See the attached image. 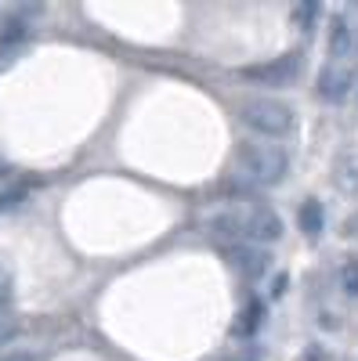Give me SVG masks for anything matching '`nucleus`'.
<instances>
[{
	"mask_svg": "<svg viewBox=\"0 0 358 361\" xmlns=\"http://www.w3.org/2000/svg\"><path fill=\"white\" fill-rule=\"evenodd\" d=\"M235 163L243 170V177H250L253 185H282L290 173V152L282 145H264V141H243L235 148Z\"/></svg>",
	"mask_w": 358,
	"mask_h": 361,
	"instance_id": "nucleus-1",
	"label": "nucleus"
},
{
	"mask_svg": "<svg viewBox=\"0 0 358 361\" xmlns=\"http://www.w3.org/2000/svg\"><path fill=\"white\" fill-rule=\"evenodd\" d=\"M239 119H243V127H250L261 137H286L297 123V112L282 98L257 94V98H246L239 105Z\"/></svg>",
	"mask_w": 358,
	"mask_h": 361,
	"instance_id": "nucleus-2",
	"label": "nucleus"
},
{
	"mask_svg": "<svg viewBox=\"0 0 358 361\" xmlns=\"http://www.w3.org/2000/svg\"><path fill=\"white\" fill-rule=\"evenodd\" d=\"M239 221H243V243L261 246V250L279 243V238L286 235V224L279 217V209L264 206V202H246L243 209H239Z\"/></svg>",
	"mask_w": 358,
	"mask_h": 361,
	"instance_id": "nucleus-3",
	"label": "nucleus"
},
{
	"mask_svg": "<svg viewBox=\"0 0 358 361\" xmlns=\"http://www.w3.org/2000/svg\"><path fill=\"white\" fill-rule=\"evenodd\" d=\"M301 73V54L290 51L282 58H272V62H261V66H246L239 69V76L250 80V83H261V87H290Z\"/></svg>",
	"mask_w": 358,
	"mask_h": 361,
	"instance_id": "nucleus-4",
	"label": "nucleus"
},
{
	"mask_svg": "<svg viewBox=\"0 0 358 361\" xmlns=\"http://www.w3.org/2000/svg\"><path fill=\"white\" fill-rule=\"evenodd\" d=\"M225 260H228V267L235 271V275H243V279H250V282H257L264 271H268V264H272L268 250L250 246V243H235V246H228V250H225Z\"/></svg>",
	"mask_w": 358,
	"mask_h": 361,
	"instance_id": "nucleus-5",
	"label": "nucleus"
},
{
	"mask_svg": "<svg viewBox=\"0 0 358 361\" xmlns=\"http://www.w3.org/2000/svg\"><path fill=\"white\" fill-rule=\"evenodd\" d=\"M315 87H318V98H322V102H344V98L351 94V87H354V76H351L344 66L330 62V66H322Z\"/></svg>",
	"mask_w": 358,
	"mask_h": 361,
	"instance_id": "nucleus-6",
	"label": "nucleus"
},
{
	"mask_svg": "<svg viewBox=\"0 0 358 361\" xmlns=\"http://www.w3.org/2000/svg\"><path fill=\"white\" fill-rule=\"evenodd\" d=\"M206 228H210V238L214 243H221L225 250L243 243V221H239V209H221V214H214L210 221H206Z\"/></svg>",
	"mask_w": 358,
	"mask_h": 361,
	"instance_id": "nucleus-7",
	"label": "nucleus"
},
{
	"mask_svg": "<svg viewBox=\"0 0 358 361\" xmlns=\"http://www.w3.org/2000/svg\"><path fill=\"white\" fill-rule=\"evenodd\" d=\"M264 314H268V307H264V300H250V304L235 314V322H232V336L235 340H253L257 336V329L264 325Z\"/></svg>",
	"mask_w": 358,
	"mask_h": 361,
	"instance_id": "nucleus-8",
	"label": "nucleus"
},
{
	"mask_svg": "<svg viewBox=\"0 0 358 361\" xmlns=\"http://www.w3.org/2000/svg\"><path fill=\"white\" fill-rule=\"evenodd\" d=\"M326 47H330V58H347L354 51V33H351V25L347 18H333L330 22V40H326Z\"/></svg>",
	"mask_w": 358,
	"mask_h": 361,
	"instance_id": "nucleus-9",
	"label": "nucleus"
},
{
	"mask_svg": "<svg viewBox=\"0 0 358 361\" xmlns=\"http://www.w3.org/2000/svg\"><path fill=\"white\" fill-rule=\"evenodd\" d=\"M297 224H301V231L308 238H318L326 231V209H322V202L318 199H304L301 214H297Z\"/></svg>",
	"mask_w": 358,
	"mask_h": 361,
	"instance_id": "nucleus-10",
	"label": "nucleus"
},
{
	"mask_svg": "<svg viewBox=\"0 0 358 361\" xmlns=\"http://www.w3.org/2000/svg\"><path fill=\"white\" fill-rule=\"evenodd\" d=\"M25 37H29V22H22V18H8L4 25H0V54L11 51V47H18Z\"/></svg>",
	"mask_w": 358,
	"mask_h": 361,
	"instance_id": "nucleus-11",
	"label": "nucleus"
},
{
	"mask_svg": "<svg viewBox=\"0 0 358 361\" xmlns=\"http://www.w3.org/2000/svg\"><path fill=\"white\" fill-rule=\"evenodd\" d=\"M210 361H264V347L250 340V343H243V347H232V350L214 354Z\"/></svg>",
	"mask_w": 358,
	"mask_h": 361,
	"instance_id": "nucleus-12",
	"label": "nucleus"
},
{
	"mask_svg": "<svg viewBox=\"0 0 358 361\" xmlns=\"http://www.w3.org/2000/svg\"><path fill=\"white\" fill-rule=\"evenodd\" d=\"M337 279H340V289L347 296H358V260H344L340 271H337Z\"/></svg>",
	"mask_w": 358,
	"mask_h": 361,
	"instance_id": "nucleus-13",
	"label": "nucleus"
},
{
	"mask_svg": "<svg viewBox=\"0 0 358 361\" xmlns=\"http://www.w3.org/2000/svg\"><path fill=\"white\" fill-rule=\"evenodd\" d=\"M18 336V322L15 318H4V314H0V347H8L11 340Z\"/></svg>",
	"mask_w": 358,
	"mask_h": 361,
	"instance_id": "nucleus-14",
	"label": "nucleus"
},
{
	"mask_svg": "<svg viewBox=\"0 0 358 361\" xmlns=\"http://www.w3.org/2000/svg\"><path fill=\"white\" fill-rule=\"evenodd\" d=\"M25 199V188H8V192H0V214L4 209H11L15 202H22Z\"/></svg>",
	"mask_w": 358,
	"mask_h": 361,
	"instance_id": "nucleus-15",
	"label": "nucleus"
},
{
	"mask_svg": "<svg viewBox=\"0 0 358 361\" xmlns=\"http://www.w3.org/2000/svg\"><path fill=\"white\" fill-rule=\"evenodd\" d=\"M286 286H290V275L282 271V275H275V279H272V289H268V296H272V300L286 296Z\"/></svg>",
	"mask_w": 358,
	"mask_h": 361,
	"instance_id": "nucleus-16",
	"label": "nucleus"
},
{
	"mask_svg": "<svg viewBox=\"0 0 358 361\" xmlns=\"http://www.w3.org/2000/svg\"><path fill=\"white\" fill-rule=\"evenodd\" d=\"M0 361H37L33 350H8V354H0Z\"/></svg>",
	"mask_w": 358,
	"mask_h": 361,
	"instance_id": "nucleus-17",
	"label": "nucleus"
},
{
	"mask_svg": "<svg viewBox=\"0 0 358 361\" xmlns=\"http://www.w3.org/2000/svg\"><path fill=\"white\" fill-rule=\"evenodd\" d=\"M4 173H8V166H4V163H0V177H4Z\"/></svg>",
	"mask_w": 358,
	"mask_h": 361,
	"instance_id": "nucleus-18",
	"label": "nucleus"
},
{
	"mask_svg": "<svg viewBox=\"0 0 358 361\" xmlns=\"http://www.w3.org/2000/svg\"><path fill=\"white\" fill-rule=\"evenodd\" d=\"M354 51H358V33H354Z\"/></svg>",
	"mask_w": 358,
	"mask_h": 361,
	"instance_id": "nucleus-19",
	"label": "nucleus"
}]
</instances>
